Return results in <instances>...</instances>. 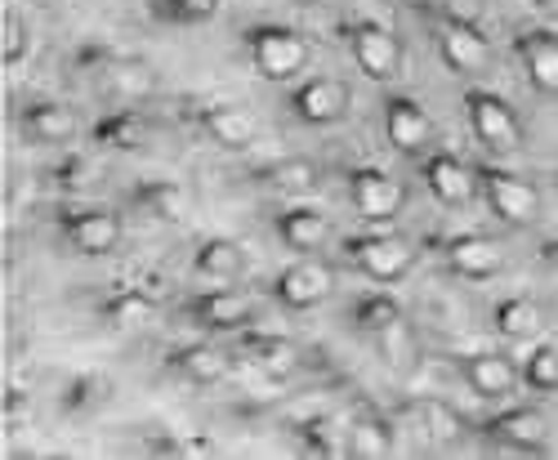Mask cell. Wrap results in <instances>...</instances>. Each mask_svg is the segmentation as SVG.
<instances>
[{
  "label": "cell",
  "instance_id": "obj_1",
  "mask_svg": "<svg viewBox=\"0 0 558 460\" xmlns=\"http://www.w3.org/2000/svg\"><path fill=\"white\" fill-rule=\"evenodd\" d=\"M246 55L264 81H295L308 68V40L287 23H259L246 32Z\"/></svg>",
  "mask_w": 558,
  "mask_h": 460
},
{
  "label": "cell",
  "instance_id": "obj_2",
  "mask_svg": "<svg viewBox=\"0 0 558 460\" xmlns=\"http://www.w3.org/2000/svg\"><path fill=\"white\" fill-rule=\"evenodd\" d=\"M340 36L349 45L353 63L362 68V76L393 81L402 72V40L385 23H376V19H344L340 23Z\"/></svg>",
  "mask_w": 558,
  "mask_h": 460
},
{
  "label": "cell",
  "instance_id": "obj_3",
  "mask_svg": "<svg viewBox=\"0 0 558 460\" xmlns=\"http://www.w3.org/2000/svg\"><path fill=\"white\" fill-rule=\"evenodd\" d=\"M474 170H478V189H483V197H487V206H492L496 219H505L509 228H527V223L541 219V193H536V183H527L523 174L505 170V166H492V161H483Z\"/></svg>",
  "mask_w": 558,
  "mask_h": 460
},
{
  "label": "cell",
  "instance_id": "obj_4",
  "mask_svg": "<svg viewBox=\"0 0 558 460\" xmlns=\"http://www.w3.org/2000/svg\"><path fill=\"white\" fill-rule=\"evenodd\" d=\"M464 117H470V130L474 140L492 153H514L523 148V125H519V112L509 108L496 89H464Z\"/></svg>",
  "mask_w": 558,
  "mask_h": 460
},
{
  "label": "cell",
  "instance_id": "obj_5",
  "mask_svg": "<svg viewBox=\"0 0 558 460\" xmlns=\"http://www.w3.org/2000/svg\"><path fill=\"white\" fill-rule=\"evenodd\" d=\"M434 32H438V55L456 76H478L492 63V45L483 36L478 23H470L456 10L434 14Z\"/></svg>",
  "mask_w": 558,
  "mask_h": 460
},
{
  "label": "cell",
  "instance_id": "obj_6",
  "mask_svg": "<svg viewBox=\"0 0 558 460\" xmlns=\"http://www.w3.org/2000/svg\"><path fill=\"white\" fill-rule=\"evenodd\" d=\"M59 233L76 255L104 259L121 246V219L104 206H72V210H59Z\"/></svg>",
  "mask_w": 558,
  "mask_h": 460
},
{
  "label": "cell",
  "instance_id": "obj_7",
  "mask_svg": "<svg viewBox=\"0 0 558 460\" xmlns=\"http://www.w3.org/2000/svg\"><path fill=\"white\" fill-rule=\"evenodd\" d=\"M81 63L104 76L108 85V95L121 99V104H138V99H148L153 89H157V72L148 59H138V55H108V50H85Z\"/></svg>",
  "mask_w": 558,
  "mask_h": 460
},
{
  "label": "cell",
  "instance_id": "obj_8",
  "mask_svg": "<svg viewBox=\"0 0 558 460\" xmlns=\"http://www.w3.org/2000/svg\"><path fill=\"white\" fill-rule=\"evenodd\" d=\"M331 291H336V268H331L327 259H313V255L287 264L282 273H277V282H272L277 304H287L291 313H308V308H317Z\"/></svg>",
  "mask_w": 558,
  "mask_h": 460
},
{
  "label": "cell",
  "instance_id": "obj_9",
  "mask_svg": "<svg viewBox=\"0 0 558 460\" xmlns=\"http://www.w3.org/2000/svg\"><path fill=\"white\" fill-rule=\"evenodd\" d=\"M344 251L371 282H398L411 268V242L402 233H362V238H349Z\"/></svg>",
  "mask_w": 558,
  "mask_h": 460
},
{
  "label": "cell",
  "instance_id": "obj_10",
  "mask_svg": "<svg viewBox=\"0 0 558 460\" xmlns=\"http://www.w3.org/2000/svg\"><path fill=\"white\" fill-rule=\"evenodd\" d=\"M349 202H353V210H357L362 219L389 223V219L402 215L407 193H402V183H398L393 174H385V170H376V166H353V170H349Z\"/></svg>",
  "mask_w": 558,
  "mask_h": 460
},
{
  "label": "cell",
  "instance_id": "obj_11",
  "mask_svg": "<svg viewBox=\"0 0 558 460\" xmlns=\"http://www.w3.org/2000/svg\"><path fill=\"white\" fill-rule=\"evenodd\" d=\"M189 313L202 331H210V336H238V331H246L251 327V317H255V300L251 295H242V291H228V287H215V291H202V295H193L189 300Z\"/></svg>",
  "mask_w": 558,
  "mask_h": 460
},
{
  "label": "cell",
  "instance_id": "obj_12",
  "mask_svg": "<svg viewBox=\"0 0 558 460\" xmlns=\"http://www.w3.org/2000/svg\"><path fill=\"white\" fill-rule=\"evenodd\" d=\"M385 140L402 157H425V148H434V117L415 99L393 95L385 99Z\"/></svg>",
  "mask_w": 558,
  "mask_h": 460
},
{
  "label": "cell",
  "instance_id": "obj_13",
  "mask_svg": "<svg viewBox=\"0 0 558 460\" xmlns=\"http://www.w3.org/2000/svg\"><path fill=\"white\" fill-rule=\"evenodd\" d=\"M349 85L336 81V76H308L291 89V112L304 121V125H336L344 112H349Z\"/></svg>",
  "mask_w": 558,
  "mask_h": 460
},
{
  "label": "cell",
  "instance_id": "obj_14",
  "mask_svg": "<svg viewBox=\"0 0 558 460\" xmlns=\"http://www.w3.org/2000/svg\"><path fill=\"white\" fill-rule=\"evenodd\" d=\"M425 183H429V193L434 202L460 210V206H470L483 189H478V170L474 166H464L456 153H429L425 157Z\"/></svg>",
  "mask_w": 558,
  "mask_h": 460
},
{
  "label": "cell",
  "instance_id": "obj_15",
  "mask_svg": "<svg viewBox=\"0 0 558 460\" xmlns=\"http://www.w3.org/2000/svg\"><path fill=\"white\" fill-rule=\"evenodd\" d=\"M442 259H447V268L456 273V278H464V282H487V278H496L500 264H505L500 246L492 238H483V233L442 238Z\"/></svg>",
  "mask_w": 558,
  "mask_h": 460
},
{
  "label": "cell",
  "instance_id": "obj_16",
  "mask_svg": "<svg viewBox=\"0 0 558 460\" xmlns=\"http://www.w3.org/2000/svg\"><path fill=\"white\" fill-rule=\"evenodd\" d=\"M514 55L523 59V72L536 95L558 99V32L549 27H527L514 36Z\"/></svg>",
  "mask_w": 558,
  "mask_h": 460
},
{
  "label": "cell",
  "instance_id": "obj_17",
  "mask_svg": "<svg viewBox=\"0 0 558 460\" xmlns=\"http://www.w3.org/2000/svg\"><path fill=\"white\" fill-rule=\"evenodd\" d=\"M197 130L206 134L215 148H228V153L251 148L255 134H259L255 117L246 108H238V104H206V108H197Z\"/></svg>",
  "mask_w": 558,
  "mask_h": 460
},
{
  "label": "cell",
  "instance_id": "obj_18",
  "mask_svg": "<svg viewBox=\"0 0 558 460\" xmlns=\"http://www.w3.org/2000/svg\"><path fill=\"white\" fill-rule=\"evenodd\" d=\"M460 376H464V385H470L478 398H487V402L509 398V394H514V385L523 380V372L505 353H470L460 362Z\"/></svg>",
  "mask_w": 558,
  "mask_h": 460
},
{
  "label": "cell",
  "instance_id": "obj_19",
  "mask_svg": "<svg viewBox=\"0 0 558 460\" xmlns=\"http://www.w3.org/2000/svg\"><path fill=\"white\" fill-rule=\"evenodd\" d=\"M483 434L500 447H514V451H545L549 443V425L536 407H514V411H500L483 425Z\"/></svg>",
  "mask_w": 558,
  "mask_h": 460
},
{
  "label": "cell",
  "instance_id": "obj_20",
  "mask_svg": "<svg viewBox=\"0 0 558 460\" xmlns=\"http://www.w3.org/2000/svg\"><path fill=\"white\" fill-rule=\"evenodd\" d=\"M272 223H277V238H282V246L295 251V255H317L322 246L331 242L327 215L313 210V206H287Z\"/></svg>",
  "mask_w": 558,
  "mask_h": 460
},
{
  "label": "cell",
  "instance_id": "obj_21",
  "mask_svg": "<svg viewBox=\"0 0 558 460\" xmlns=\"http://www.w3.org/2000/svg\"><path fill=\"white\" fill-rule=\"evenodd\" d=\"M19 130L23 140L32 144H45V148H59L76 134V117L68 104H54V99H40V104H27L19 112Z\"/></svg>",
  "mask_w": 558,
  "mask_h": 460
},
{
  "label": "cell",
  "instance_id": "obj_22",
  "mask_svg": "<svg viewBox=\"0 0 558 460\" xmlns=\"http://www.w3.org/2000/svg\"><path fill=\"white\" fill-rule=\"evenodd\" d=\"M242 353L272 380H287L300 366V344L277 331H242Z\"/></svg>",
  "mask_w": 558,
  "mask_h": 460
},
{
  "label": "cell",
  "instance_id": "obj_23",
  "mask_svg": "<svg viewBox=\"0 0 558 460\" xmlns=\"http://www.w3.org/2000/svg\"><path fill=\"white\" fill-rule=\"evenodd\" d=\"M166 372L189 380V385H219L228 376V353L219 344H183L166 358Z\"/></svg>",
  "mask_w": 558,
  "mask_h": 460
},
{
  "label": "cell",
  "instance_id": "obj_24",
  "mask_svg": "<svg viewBox=\"0 0 558 460\" xmlns=\"http://www.w3.org/2000/svg\"><path fill=\"white\" fill-rule=\"evenodd\" d=\"M95 144L99 148H112V153H144L153 144V121L144 112H134V108L108 112L95 125Z\"/></svg>",
  "mask_w": 558,
  "mask_h": 460
},
{
  "label": "cell",
  "instance_id": "obj_25",
  "mask_svg": "<svg viewBox=\"0 0 558 460\" xmlns=\"http://www.w3.org/2000/svg\"><path fill=\"white\" fill-rule=\"evenodd\" d=\"M242 268H246V255H242L238 242H228V238H206L197 246V255H193V273L202 282H215V287L238 282Z\"/></svg>",
  "mask_w": 558,
  "mask_h": 460
},
{
  "label": "cell",
  "instance_id": "obj_26",
  "mask_svg": "<svg viewBox=\"0 0 558 460\" xmlns=\"http://www.w3.org/2000/svg\"><path fill=\"white\" fill-rule=\"evenodd\" d=\"M157 313V300L148 291H138V287H117L99 300V317L108 322L112 331H134V327H148Z\"/></svg>",
  "mask_w": 558,
  "mask_h": 460
},
{
  "label": "cell",
  "instance_id": "obj_27",
  "mask_svg": "<svg viewBox=\"0 0 558 460\" xmlns=\"http://www.w3.org/2000/svg\"><path fill=\"white\" fill-rule=\"evenodd\" d=\"M130 197L138 210H148L161 223H183V215H189V193L174 179H144V183H134Z\"/></svg>",
  "mask_w": 558,
  "mask_h": 460
},
{
  "label": "cell",
  "instance_id": "obj_28",
  "mask_svg": "<svg viewBox=\"0 0 558 460\" xmlns=\"http://www.w3.org/2000/svg\"><path fill=\"white\" fill-rule=\"evenodd\" d=\"M251 179L268 193H308L317 189V166L308 157H277V161H264Z\"/></svg>",
  "mask_w": 558,
  "mask_h": 460
},
{
  "label": "cell",
  "instance_id": "obj_29",
  "mask_svg": "<svg viewBox=\"0 0 558 460\" xmlns=\"http://www.w3.org/2000/svg\"><path fill=\"white\" fill-rule=\"evenodd\" d=\"M344 451L353 460H385V456H393V434L380 416H366L362 411V416L344 429Z\"/></svg>",
  "mask_w": 558,
  "mask_h": 460
},
{
  "label": "cell",
  "instance_id": "obj_30",
  "mask_svg": "<svg viewBox=\"0 0 558 460\" xmlns=\"http://www.w3.org/2000/svg\"><path fill=\"white\" fill-rule=\"evenodd\" d=\"M541 327V304L532 295H509L496 304V331L505 340H527Z\"/></svg>",
  "mask_w": 558,
  "mask_h": 460
},
{
  "label": "cell",
  "instance_id": "obj_31",
  "mask_svg": "<svg viewBox=\"0 0 558 460\" xmlns=\"http://www.w3.org/2000/svg\"><path fill=\"white\" fill-rule=\"evenodd\" d=\"M148 10L170 27H202L219 14V0H148Z\"/></svg>",
  "mask_w": 558,
  "mask_h": 460
},
{
  "label": "cell",
  "instance_id": "obj_32",
  "mask_svg": "<svg viewBox=\"0 0 558 460\" xmlns=\"http://www.w3.org/2000/svg\"><path fill=\"white\" fill-rule=\"evenodd\" d=\"M415 416H421L425 434H429V438H438V443H456V438L464 434L460 411H456V407H447V402H438V398H421V402H415Z\"/></svg>",
  "mask_w": 558,
  "mask_h": 460
},
{
  "label": "cell",
  "instance_id": "obj_33",
  "mask_svg": "<svg viewBox=\"0 0 558 460\" xmlns=\"http://www.w3.org/2000/svg\"><path fill=\"white\" fill-rule=\"evenodd\" d=\"M99 402H108V376H99V372H85V376H76L68 389H63V411L68 416H81V411H95Z\"/></svg>",
  "mask_w": 558,
  "mask_h": 460
},
{
  "label": "cell",
  "instance_id": "obj_34",
  "mask_svg": "<svg viewBox=\"0 0 558 460\" xmlns=\"http://www.w3.org/2000/svg\"><path fill=\"white\" fill-rule=\"evenodd\" d=\"M523 385L536 394H558V344H536L523 362Z\"/></svg>",
  "mask_w": 558,
  "mask_h": 460
},
{
  "label": "cell",
  "instance_id": "obj_35",
  "mask_svg": "<svg viewBox=\"0 0 558 460\" xmlns=\"http://www.w3.org/2000/svg\"><path fill=\"white\" fill-rule=\"evenodd\" d=\"M336 421H327V416H313V421H300L295 425V438H300V447H308L313 456H336Z\"/></svg>",
  "mask_w": 558,
  "mask_h": 460
},
{
  "label": "cell",
  "instance_id": "obj_36",
  "mask_svg": "<svg viewBox=\"0 0 558 460\" xmlns=\"http://www.w3.org/2000/svg\"><path fill=\"white\" fill-rule=\"evenodd\" d=\"M0 32H5V68L23 63V55H27V27H23V19L14 10H5V19H0Z\"/></svg>",
  "mask_w": 558,
  "mask_h": 460
},
{
  "label": "cell",
  "instance_id": "obj_37",
  "mask_svg": "<svg viewBox=\"0 0 558 460\" xmlns=\"http://www.w3.org/2000/svg\"><path fill=\"white\" fill-rule=\"evenodd\" d=\"M541 255H545V259L558 268V238H554V242H545V246H541Z\"/></svg>",
  "mask_w": 558,
  "mask_h": 460
},
{
  "label": "cell",
  "instance_id": "obj_38",
  "mask_svg": "<svg viewBox=\"0 0 558 460\" xmlns=\"http://www.w3.org/2000/svg\"><path fill=\"white\" fill-rule=\"evenodd\" d=\"M541 10H549V14H558V0H536Z\"/></svg>",
  "mask_w": 558,
  "mask_h": 460
},
{
  "label": "cell",
  "instance_id": "obj_39",
  "mask_svg": "<svg viewBox=\"0 0 558 460\" xmlns=\"http://www.w3.org/2000/svg\"><path fill=\"white\" fill-rule=\"evenodd\" d=\"M23 5H54V0H23Z\"/></svg>",
  "mask_w": 558,
  "mask_h": 460
}]
</instances>
